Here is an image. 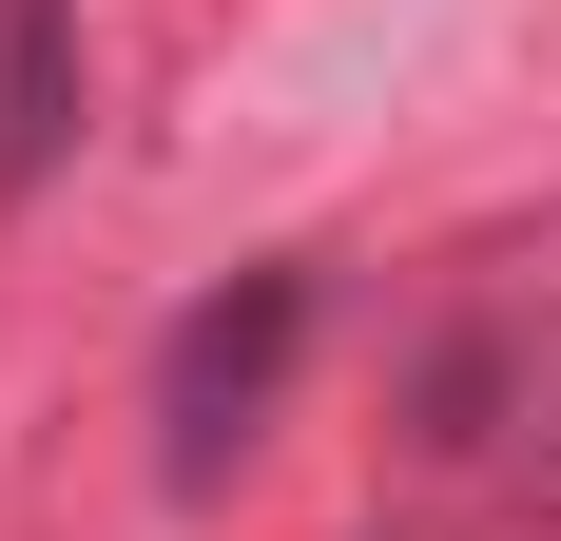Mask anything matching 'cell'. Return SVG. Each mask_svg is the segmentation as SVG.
Returning a JSON list of instances; mask_svg holds the SVG:
<instances>
[{"mask_svg": "<svg viewBox=\"0 0 561 541\" xmlns=\"http://www.w3.org/2000/svg\"><path fill=\"white\" fill-rule=\"evenodd\" d=\"M290 348H310V270H232V290H194V310L156 329V484L214 503L232 464H252V426L290 406Z\"/></svg>", "mask_w": 561, "mask_h": 541, "instance_id": "6da1fadb", "label": "cell"}, {"mask_svg": "<svg viewBox=\"0 0 561 541\" xmlns=\"http://www.w3.org/2000/svg\"><path fill=\"white\" fill-rule=\"evenodd\" d=\"M78 156V0H0V214Z\"/></svg>", "mask_w": 561, "mask_h": 541, "instance_id": "7a4b0ae2", "label": "cell"}, {"mask_svg": "<svg viewBox=\"0 0 561 541\" xmlns=\"http://www.w3.org/2000/svg\"><path fill=\"white\" fill-rule=\"evenodd\" d=\"M542 522H561V464H542Z\"/></svg>", "mask_w": 561, "mask_h": 541, "instance_id": "3957f363", "label": "cell"}]
</instances>
